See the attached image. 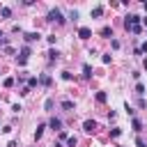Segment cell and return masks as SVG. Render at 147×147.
I'll use <instances>...</instances> for the list:
<instances>
[{
	"label": "cell",
	"instance_id": "6da1fadb",
	"mask_svg": "<svg viewBox=\"0 0 147 147\" xmlns=\"http://www.w3.org/2000/svg\"><path fill=\"white\" fill-rule=\"evenodd\" d=\"M124 28H126L129 32H133V34H140V32H142V28H140V16L129 14V16L124 18Z\"/></svg>",
	"mask_w": 147,
	"mask_h": 147
},
{
	"label": "cell",
	"instance_id": "7a4b0ae2",
	"mask_svg": "<svg viewBox=\"0 0 147 147\" xmlns=\"http://www.w3.org/2000/svg\"><path fill=\"white\" fill-rule=\"evenodd\" d=\"M46 21H48V23H57V25H62L67 18L62 16V9L53 7V9H48V14H46Z\"/></svg>",
	"mask_w": 147,
	"mask_h": 147
},
{
	"label": "cell",
	"instance_id": "3957f363",
	"mask_svg": "<svg viewBox=\"0 0 147 147\" xmlns=\"http://www.w3.org/2000/svg\"><path fill=\"white\" fill-rule=\"evenodd\" d=\"M28 60H30V46H23L21 53H18V57H16V62H18V67H25Z\"/></svg>",
	"mask_w": 147,
	"mask_h": 147
},
{
	"label": "cell",
	"instance_id": "277c9868",
	"mask_svg": "<svg viewBox=\"0 0 147 147\" xmlns=\"http://www.w3.org/2000/svg\"><path fill=\"white\" fill-rule=\"evenodd\" d=\"M23 39H25V46H28V44H32V41H39V39H41V34H39V32H25V34H23Z\"/></svg>",
	"mask_w": 147,
	"mask_h": 147
},
{
	"label": "cell",
	"instance_id": "5b68a950",
	"mask_svg": "<svg viewBox=\"0 0 147 147\" xmlns=\"http://www.w3.org/2000/svg\"><path fill=\"white\" fill-rule=\"evenodd\" d=\"M48 126H51L53 131H62V119H60V117H51Z\"/></svg>",
	"mask_w": 147,
	"mask_h": 147
},
{
	"label": "cell",
	"instance_id": "8992f818",
	"mask_svg": "<svg viewBox=\"0 0 147 147\" xmlns=\"http://www.w3.org/2000/svg\"><path fill=\"white\" fill-rule=\"evenodd\" d=\"M94 129H96V122H94V119H85V122H83V131H85V133H92Z\"/></svg>",
	"mask_w": 147,
	"mask_h": 147
},
{
	"label": "cell",
	"instance_id": "52a82bcc",
	"mask_svg": "<svg viewBox=\"0 0 147 147\" xmlns=\"http://www.w3.org/2000/svg\"><path fill=\"white\" fill-rule=\"evenodd\" d=\"M78 37H80V39H90V37H92V30L83 25V28H78Z\"/></svg>",
	"mask_w": 147,
	"mask_h": 147
},
{
	"label": "cell",
	"instance_id": "ba28073f",
	"mask_svg": "<svg viewBox=\"0 0 147 147\" xmlns=\"http://www.w3.org/2000/svg\"><path fill=\"white\" fill-rule=\"evenodd\" d=\"M131 126H133V131H136V133H140V131H142V122H140L138 117H133V119H131Z\"/></svg>",
	"mask_w": 147,
	"mask_h": 147
},
{
	"label": "cell",
	"instance_id": "9c48e42d",
	"mask_svg": "<svg viewBox=\"0 0 147 147\" xmlns=\"http://www.w3.org/2000/svg\"><path fill=\"white\" fill-rule=\"evenodd\" d=\"M57 60H60V53H57L55 48H51V51H48V62H57Z\"/></svg>",
	"mask_w": 147,
	"mask_h": 147
},
{
	"label": "cell",
	"instance_id": "30bf717a",
	"mask_svg": "<svg viewBox=\"0 0 147 147\" xmlns=\"http://www.w3.org/2000/svg\"><path fill=\"white\" fill-rule=\"evenodd\" d=\"M101 37H108V39H110V37H113V28H110V25H103V28H101Z\"/></svg>",
	"mask_w": 147,
	"mask_h": 147
},
{
	"label": "cell",
	"instance_id": "8fae6325",
	"mask_svg": "<svg viewBox=\"0 0 147 147\" xmlns=\"http://www.w3.org/2000/svg\"><path fill=\"white\" fill-rule=\"evenodd\" d=\"M37 85H39V78H37V76H28V87L32 90V87H37Z\"/></svg>",
	"mask_w": 147,
	"mask_h": 147
},
{
	"label": "cell",
	"instance_id": "7c38bea8",
	"mask_svg": "<svg viewBox=\"0 0 147 147\" xmlns=\"http://www.w3.org/2000/svg\"><path fill=\"white\" fill-rule=\"evenodd\" d=\"M60 106H62V110H74V101H71V99H64Z\"/></svg>",
	"mask_w": 147,
	"mask_h": 147
},
{
	"label": "cell",
	"instance_id": "4fadbf2b",
	"mask_svg": "<svg viewBox=\"0 0 147 147\" xmlns=\"http://www.w3.org/2000/svg\"><path fill=\"white\" fill-rule=\"evenodd\" d=\"M44 129H46V124H39V126L34 129V140H39V138L44 136Z\"/></svg>",
	"mask_w": 147,
	"mask_h": 147
},
{
	"label": "cell",
	"instance_id": "5bb4252c",
	"mask_svg": "<svg viewBox=\"0 0 147 147\" xmlns=\"http://www.w3.org/2000/svg\"><path fill=\"white\" fill-rule=\"evenodd\" d=\"M0 16L2 18H11V7H2L0 9Z\"/></svg>",
	"mask_w": 147,
	"mask_h": 147
},
{
	"label": "cell",
	"instance_id": "9a60e30c",
	"mask_svg": "<svg viewBox=\"0 0 147 147\" xmlns=\"http://www.w3.org/2000/svg\"><path fill=\"white\" fill-rule=\"evenodd\" d=\"M90 76H92V67L85 62V64H83V78H90Z\"/></svg>",
	"mask_w": 147,
	"mask_h": 147
},
{
	"label": "cell",
	"instance_id": "2e32d148",
	"mask_svg": "<svg viewBox=\"0 0 147 147\" xmlns=\"http://www.w3.org/2000/svg\"><path fill=\"white\" fill-rule=\"evenodd\" d=\"M51 83H53L51 76H41V78H39V85H44V87H51Z\"/></svg>",
	"mask_w": 147,
	"mask_h": 147
},
{
	"label": "cell",
	"instance_id": "e0dca14e",
	"mask_svg": "<svg viewBox=\"0 0 147 147\" xmlns=\"http://www.w3.org/2000/svg\"><path fill=\"white\" fill-rule=\"evenodd\" d=\"M101 14H103V7H101V5H96V7L92 9V16H94V18H99Z\"/></svg>",
	"mask_w": 147,
	"mask_h": 147
},
{
	"label": "cell",
	"instance_id": "ac0fdd59",
	"mask_svg": "<svg viewBox=\"0 0 147 147\" xmlns=\"http://www.w3.org/2000/svg\"><path fill=\"white\" fill-rule=\"evenodd\" d=\"M96 101H99V103H106V101H108V94H106V92H96Z\"/></svg>",
	"mask_w": 147,
	"mask_h": 147
},
{
	"label": "cell",
	"instance_id": "d6986e66",
	"mask_svg": "<svg viewBox=\"0 0 147 147\" xmlns=\"http://www.w3.org/2000/svg\"><path fill=\"white\" fill-rule=\"evenodd\" d=\"M124 110H126V115H129V117H133V115H136V110H133V106H131L129 101L124 103Z\"/></svg>",
	"mask_w": 147,
	"mask_h": 147
},
{
	"label": "cell",
	"instance_id": "ffe728a7",
	"mask_svg": "<svg viewBox=\"0 0 147 147\" xmlns=\"http://www.w3.org/2000/svg\"><path fill=\"white\" fill-rule=\"evenodd\" d=\"M14 83H16V78H11V76L2 80V85H5V87H14Z\"/></svg>",
	"mask_w": 147,
	"mask_h": 147
},
{
	"label": "cell",
	"instance_id": "44dd1931",
	"mask_svg": "<svg viewBox=\"0 0 147 147\" xmlns=\"http://www.w3.org/2000/svg\"><path fill=\"white\" fill-rule=\"evenodd\" d=\"M136 94H138V96L145 94V85H142V83H136Z\"/></svg>",
	"mask_w": 147,
	"mask_h": 147
},
{
	"label": "cell",
	"instance_id": "7402d4cb",
	"mask_svg": "<svg viewBox=\"0 0 147 147\" xmlns=\"http://www.w3.org/2000/svg\"><path fill=\"white\" fill-rule=\"evenodd\" d=\"M76 142H78L76 136H69V138H67V147H76Z\"/></svg>",
	"mask_w": 147,
	"mask_h": 147
},
{
	"label": "cell",
	"instance_id": "603a6c76",
	"mask_svg": "<svg viewBox=\"0 0 147 147\" xmlns=\"http://www.w3.org/2000/svg\"><path fill=\"white\" fill-rule=\"evenodd\" d=\"M110 136H113V138H119V136H122V129H117V126H115V129L110 131Z\"/></svg>",
	"mask_w": 147,
	"mask_h": 147
},
{
	"label": "cell",
	"instance_id": "cb8c5ba5",
	"mask_svg": "<svg viewBox=\"0 0 147 147\" xmlns=\"http://www.w3.org/2000/svg\"><path fill=\"white\" fill-rule=\"evenodd\" d=\"M136 147H147V142H145V140L138 136V138H136Z\"/></svg>",
	"mask_w": 147,
	"mask_h": 147
},
{
	"label": "cell",
	"instance_id": "d4e9b609",
	"mask_svg": "<svg viewBox=\"0 0 147 147\" xmlns=\"http://www.w3.org/2000/svg\"><path fill=\"white\" fill-rule=\"evenodd\" d=\"M44 108H46V110H51V108H53V99H46V103H44Z\"/></svg>",
	"mask_w": 147,
	"mask_h": 147
},
{
	"label": "cell",
	"instance_id": "484cf974",
	"mask_svg": "<svg viewBox=\"0 0 147 147\" xmlns=\"http://www.w3.org/2000/svg\"><path fill=\"white\" fill-rule=\"evenodd\" d=\"M55 41H57V37H55V34H51V37H48V44H51V46H55Z\"/></svg>",
	"mask_w": 147,
	"mask_h": 147
},
{
	"label": "cell",
	"instance_id": "4316f807",
	"mask_svg": "<svg viewBox=\"0 0 147 147\" xmlns=\"http://www.w3.org/2000/svg\"><path fill=\"white\" fill-rule=\"evenodd\" d=\"M140 53H147V41H145V44L140 46Z\"/></svg>",
	"mask_w": 147,
	"mask_h": 147
},
{
	"label": "cell",
	"instance_id": "83f0119b",
	"mask_svg": "<svg viewBox=\"0 0 147 147\" xmlns=\"http://www.w3.org/2000/svg\"><path fill=\"white\" fill-rule=\"evenodd\" d=\"M140 21H142V25H145V28H147V16H145V18H140Z\"/></svg>",
	"mask_w": 147,
	"mask_h": 147
},
{
	"label": "cell",
	"instance_id": "f1b7e54d",
	"mask_svg": "<svg viewBox=\"0 0 147 147\" xmlns=\"http://www.w3.org/2000/svg\"><path fill=\"white\" fill-rule=\"evenodd\" d=\"M142 67H145V69H147V57H145V60H142Z\"/></svg>",
	"mask_w": 147,
	"mask_h": 147
},
{
	"label": "cell",
	"instance_id": "f546056e",
	"mask_svg": "<svg viewBox=\"0 0 147 147\" xmlns=\"http://www.w3.org/2000/svg\"><path fill=\"white\" fill-rule=\"evenodd\" d=\"M53 147H62V142H55V145H53Z\"/></svg>",
	"mask_w": 147,
	"mask_h": 147
},
{
	"label": "cell",
	"instance_id": "4dcf8cb0",
	"mask_svg": "<svg viewBox=\"0 0 147 147\" xmlns=\"http://www.w3.org/2000/svg\"><path fill=\"white\" fill-rule=\"evenodd\" d=\"M115 147H122V145H115Z\"/></svg>",
	"mask_w": 147,
	"mask_h": 147
}]
</instances>
